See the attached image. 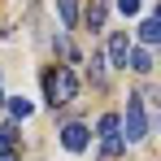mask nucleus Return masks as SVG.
Here are the masks:
<instances>
[{
	"label": "nucleus",
	"mask_w": 161,
	"mask_h": 161,
	"mask_svg": "<svg viewBox=\"0 0 161 161\" xmlns=\"http://www.w3.org/2000/svg\"><path fill=\"white\" fill-rule=\"evenodd\" d=\"M44 96H48L53 109L70 105V100L79 96V79H74V70H70V65H53V70H44Z\"/></svg>",
	"instance_id": "obj_1"
},
{
	"label": "nucleus",
	"mask_w": 161,
	"mask_h": 161,
	"mask_svg": "<svg viewBox=\"0 0 161 161\" xmlns=\"http://www.w3.org/2000/svg\"><path fill=\"white\" fill-rule=\"evenodd\" d=\"M126 139H131V144L148 139V113H144V96H126Z\"/></svg>",
	"instance_id": "obj_2"
},
{
	"label": "nucleus",
	"mask_w": 161,
	"mask_h": 161,
	"mask_svg": "<svg viewBox=\"0 0 161 161\" xmlns=\"http://www.w3.org/2000/svg\"><path fill=\"white\" fill-rule=\"evenodd\" d=\"M87 139H92V131L79 126V122H70V126L61 131V148H65V153H83V148H87Z\"/></svg>",
	"instance_id": "obj_3"
},
{
	"label": "nucleus",
	"mask_w": 161,
	"mask_h": 161,
	"mask_svg": "<svg viewBox=\"0 0 161 161\" xmlns=\"http://www.w3.org/2000/svg\"><path fill=\"white\" fill-rule=\"evenodd\" d=\"M126 53H131V39H126V31H113V35H109V61H113L118 70H126Z\"/></svg>",
	"instance_id": "obj_4"
},
{
	"label": "nucleus",
	"mask_w": 161,
	"mask_h": 161,
	"mask_svg": "<svg viewBox=\"0 0 161 161\" xmlns=\"http://www.w3.org/2000/svg\"><path fill=\"white\" fill-rule=\"evenodd\" d=\"M57 13H61V26L65 31L79 26V0H57Z\"/></svg>",
	"instance_id": "obj_5"
},
{
	"label": "nucleus",
	"mask_w": 161,
	"mask_h": 161,
	"mask_svg": "<svg viewBox=\"0 0 161 161\" xmlns=\"http://www.w3.org/2000/svg\"><path fill=\"white\" fill-rule=\"evenodd\" d=\"M105 18H109V0H92V4H87V26L100 31V26H105Z\"/></svg>",
	"instance_id": "obj_6"
},
{
	"label": "nucleus",
	"mask_w": 161,
	"mask_h": 161,
	"mask_svg": "<svg viewBox=\"0 0 161 161\" xmlns=\"http://www.w3.org/2000/svg\"><path fill=\"white\" fill-rule=\"evenodd\" d=\"M126 61H131L135 74H148V70H153V53H148V48H131V53H126Z\"/></svg>",
	"instance_id": "obj_7"
},
{
	"label": "nucleus",
	"mask_w": 161,
	"mask_h": 161,
	"mask_svg": "<svg viewBox=\"0 0 161 161\" xmlns=\"http://www.w3.org/2000/svg\"><path fill=\"white\" fill-rule=\"evenodd\" d=\"M139 39H144V44H157V39H161L157 18H144V22H139Z\"/></svg>",
	"instance_id": "obj_8"
},
{
	"label": "nucleus",
	"mask_w": 161,
	"mask_h": 161,
	"mask_svg": "<svg viewBox=\"0 0 161 161\" xmlns=\"http://www.w3.org/2000/svg\"><path fill=\"white\" fill-rule=\"evenodd\" d=\"M13 139H18V122H4L0 126V153H13Z\"/></svg>",
	"instance_id": "obj_9"
},
{
	"label": "nucleus",
	"mask_w": 161,
	"mask_h": 161,
	"mask_svg": "<svg viewBox=\"0 0 161 161\" xmlns=\"http://www.w3.org/2000/svg\"><path fill=\"white\" fill-rule=\"evenodd\" d=\"M118 126H122V118H118V113H105L96 131H100V139H109V135H118Z\"/></svg>",
	"instance_id": "obj_10"
},
{
	"label": "nucleus",
	"mask_w": 161,
	"mask_h": 161,
	"mask_svg": "<svg viewBox=\"0 0 161 161\" xmlns=\"http://www.w3.org/2000/svg\"><path fill=\"white\" fill-rule=\"evenodd\" d=\"M105 79H109V74H105V57L92 53V83H96V87H105Z\"/></svg>",
	"instance_id": "obj_11"
},
{
	"label": "nucleus",
	"mask_w": 161,
	"mask_h": 161,
	"mask_svg": "<svg viewBox=\"0 0 161 161\" xmlns=\"http://www.w3.org/2000/svg\"><path fill=\"white\" fill-rule=\"evenodd\" d=\"M122 153H126L122 135H109V139H105V157H122Z\"/></svg>",
	"instance_id": "obj_12"
},
{
	"label": "nucleus",
	"mask_w": 161,
	"mask_h": 161,
	"mask_svg": "<svg viewBox=\"0 0 161 161\" xmlns=\"http://www.w3.org/2000/svg\"><path fill=\"white\" fill-rule=\"evenodd\" d=\"M13 118L22 122V118H31V100H22V96H13Z\"/></svg>",
	"instance_id": "obj_13"
},
{
	"label": "nucleus",
	"mask_w": 161,
	"mask_h": 161,
	"mask_svg": "<svg viewBox=\"0 0 161 161\" xmlns=\"http://www.w3.org/2000/svg\"><path fill=\"white\" fill-rule=\"evenodd\" d=\"M118 9H122V18H135L139 13V0H118Z\"/></svg>",
	"instance_id": "obj_14"
},
{
	"label": "nucleus",
	"mask_w": 161,
	"mask_h": 161,
	"mask_svg": "<svg viewBox=\"0 0 161 161\" xmlns=\"http://www.w3.org/2000/svg\"><path fill=\"white\" fill-rule=\"evenodd\" d=\"M53 48H57V57H70V39H65V35H57Z\"/></svg>",
	"instance_id": "obj_15"
},
{
	"label": "nucleus",
	"mask_w": 161,
	"mask_h": 161,
	"mask_svg": "<svg viewBox=\"0 0 161 161\" xmlns=\"http://www.w3.org/2000/svg\"><path fill=\"white\" fill-rule=\"evenodd\" d=\"M0 161H18V153H0Z\"/></svg>",
	"instance_id": "obj_16"
},
{
	"label": "nucleus",
	"mask_w": 161,
	"mask_h": 161,
	"mask_svg": "<svg viewBox=\"0 0 161 161\" xmlns=\"http://www.w3.org/2000/svg\"><path fill=\"white\" fill-rule=\"evenodd\" d=\"M0 105H4V96H0Z\"/></svg>",
	"instance_id": "obj_17"
}]
</instances>
